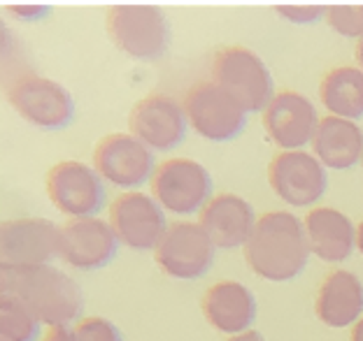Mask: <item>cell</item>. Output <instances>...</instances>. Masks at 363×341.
<instances>
[{
    "instance_id": "cell-1",
    "label": "cell",
    "mask_w": 363,
    "mask_h": 341,
    "mask_svg": "<svg viewBox=\"0 0 363 341\" xmlns=\"http://www.w3.org/2000/svg\"><path fill=\"white\" fill-rule=\"evenodd\" d=\"M310 255L305 226L289 212H268L257 219L245 244L247 265L268 281L298 277Z\"/></svg>"
},
{
    "instance_id": "cell-2",
    "label": "cell",
    "mask_w": 363,
    "mask_h": 341,
    "mask_svg": "<svg viewBox=\"0 0 363 341\" xmlns=\"http://www.w3.org/2000/svg\"><path fill=\"white\" fill-rule=\"evenodd\" d=\"M3 295L23 299L43 323L65 325L82 311V290L61 270L38 265V267H3L0 274Z\"/></svg>"
},
{
    "instance_id": "cell-3",
    "label": "cell",
    "mask_w": 363,
    "mask_h": 341,
    "mask_svg": "<svg viewBox=\"0 0 363 341\" xmlns=\"http://www.w3.org/2000/svg\"><path fill=\"white\" fill-rule=\"evenodd\" d=\"M105 23L112 42L140 61L159 58L168 47V21L154 5H114Z\"/></svg>"
},
{
    "instance_id": "cell-4",
    "label": "cell",
    "mask_w": 363,
    "mask_h": 341,
    "mask_svg": "<svg viewBox=\"0 0 363 341\" xmlns=\"http://www.w3.org/2000/svg\"><path fill=\"white\" fill-rule=\"evenodd\" d=\"M212 81L228 91L245 112L266 110L272 100V79L263 61L250 49L228 47L212 61Z\"/></svg>"
},
{
    "instance_id": "cell-5",
    "label": "cell",
    "mask_w": 363,
    "mask_h": 341,
    "mask_svg": "<svg viewBox=\"0 0 363 341\" xmlns=\"http://www.w3.org/2000/svg\"><path fill=\"white\" fill-rule=\"evenodd\" d=\"M186 121L198 135L212 142L235 137L245 126V110L238 100L214 81H201L184 96Z\"/></svg>"
},
{
    "instance_id": "cell-6",
    "label": "cell",
    "mask_w": 363,
    "mask_h": 341,
    "mask_svg": "<svg viewBox=\"0 0 363 341\" xmlns=\"http://www.w3.org/2000/svg\"><path fill=\"white\" fill-rule=\"evenodd\" d=\"M210 174L201 163L189 158H170L156 165L152 174V193L163 209L194 214L210 202Z\"/></svg>"
},
{
    "instance_id": "cell-7",
    "label": "cell",
    "mask_w": 363,
    "mask_h": 341,
    "mask_svg": "<svg viewBox=\"0 0 363 341\" xmlns=\"http://www.w3.org/2000/svg\"><path fill=\"white\" fill-rule=\"evenodd\" d=\"M214 246L201 223H172L154 248L156 265L172 279H196L210 270Z\"/></svg>"
},
{
    "instance_id": "cell-8",
    "label": "cell",
    "mask_w": 363,
    "mask_h": 341,
    "mask_svg": "<svg viewBox=\"0 0 363 341\" xmlns=\"http://www.w3.org/2000/svg\"><path fill=\"white\" fill-rule=\"evenodd\" d=\"M10 105L33 126L45 130H59L68 126L72 119V98L61 84L52 79L28 77L16 79L7 91Z\"/></svg>"
},
{
    "instance_id": "cell-9",
    "label": "cell",
    "mask_w": 363,
    "mask_h": 341,
    "mask_svg": "<svg viewBox=\"0 0 363 341\" xmlns=\"http://www.w3.org/2000/svg\"><path fill=\"white\" fill-rule=\"evenodd\" d=\"M61 228L45 219L5 221L0 230L3 267H38L59 255Z\"/></svg>"
},
{
    "instance_id": "cell-10",
    "label": "cell",
    "mask_w": 363,
    "mask_h": 341,
    "mask_svg": "<svg viewBox=\"0 0 363 341\" xmlns=\"http://www.w3.org/2000/svg\"><path fill=\"white\" fill-rule=\"evenodd\" d=\"M47 195L61 214L86 219L103 204L101 174L77 161L56 163L47 172Z\"/></svg>"
},
{
    "instance_id": "cell-11",
    "label": "cell",
    "mask_w": 363,
    "mask_h": 341,
    "mask_svg": "<svg viewBox=\"0 0 363 341\" xmlns=\"http://www.w3.org/2000/svg\"><path fill=\"white\" fill-rule=\"evenodd\" d=\"M110 226L121 244L135 251L156 248L166 235L161 204L145 193H123L110 204Z\"/></svg>"
},
{
    "instance_id": "cell-12",
    "label": "cell",
    "mask_w": 363,
    "mask_h": 341,
    "mask_svg": "<svg viewBox=\"0 0 363 341\" xmlns=\"http://www.w3.org/2000/svg\"><path fill=\"white\" fill-rule=\"evenodd\" d=\"M117 251V235L101 219H70L61 226L59 258L75 270L105 267Z\"/></svg>"
},
{
    "instance_id": "cell-13",
    "label": "cell",
    "mask_w": 363,
    "mask_h": 341,
    "mask_svg": "<svg viewBox=\"0 0 363 341\" xmlns=\"http://www.w3.org/2000/svg\"><path fill=\"white\" fill-rule=\"evenodd\" d=\"M272 190L294 207H308L326 190V170L305 151H284L272 158L268 168Z\"/></svg>"
},
{
    "instance_id": "cell-14",
    "label": "cell",
    "mask_w": 363,
    "mask_h": 341,
    "mask_svg": "<svg viewBox=\"0 0 363 341\" xmlns=\"http://www.w3.org/2000/svg\"><path fill=\"white\" fill-rule=\"evenodd\" d=\"M94 165L105 181L119 188H133L147 181L154 168V158L138 137L117 132L98 142Z\"/></svg>"
},
{
    "instance_id": "cell-15",
    "label": "cell",
    "mask_w": 363,
    "mask_h": 341,
    "mask_svg": "<svg viewBox=\"0 0 363 341\" xmlns=\"http://www.w3.org/2000/svg\"><path fill=\"white\" fill-rule=\"evenodd\" d=\"M128 126L133 137H138L145 146L168 151L186 135V114L184 107L177 105L172 98L154 93L143 98L133 107Z\"/></svg>"
},
{
    "instance_id": "cell-16",
    "label": "cell",
    "mask_w": 363,
    "mask_h": 341,
    "mask_svg": "<svg viewBox=\"0 0 363 341\" xmlns=\"http://www.w3.org/2000/svg\"><path fill=\"white\" fill-rule=\"evenodd\" d=\"M263 126L270 139H275V144L296 151L310 139H315L319 119L308 98L294 91H282L272 96L268 107L263 110Z\"/></svg>"
},
{
    "instance_id": "cell-17",
    "label": "cell",
    "mask_w": 363,
    "mask_h": 341,
    "mask_svg": "<svg viewBox=\"0 0 363 341\" xmlns=\"http://www.w3.org/2000/svg\"><path fill=\"white\" fill-rule=\"evenodd\" d=\"M254 226H257V219H254L252 204L240 195H217L201 209V228L219 248L247 244Z\"/></svg>"
},
{
    "instance_id": "cell-18",
    "label": "cell",
    "mask_w": 363,
    "mask_h": 341,
    "mask_svg": "<svg viewBox=\"0 0 363 341\" xmlns=\"http://www.w3.org/2000/svg\"><path fill=\"white\" fill-rule=\"evenodd\" d=\"M203 313L226 335H242L257 318V299L238 281H219L203 295Z\"/></svg>"
},
{
    "instance_id": "cell-19",
    "label": "cell",
    "mask_w": 363,
    "mask_h": 341,
    "mask_svg": "<svg viewBox=\"0 0 363 341\" xmlns=\"http://www.w3.org/2000/svg\"><path fill=\"white\" fill-rule=\"evenodd\" d=\"M305 235H308L310 251L324 262H342L352 255L354 228L350 219L340 212L319 207L305 216Z\"/></svg>"
},
{
    "instance_id": "cell-20",
    "label": "cell",
    "mask_w": 363,
    "mask_h": 341,
    "mask_svg": "<svg viewBox=\"0 0 363 341\" xmlns=\"http://www.w3.org/2000/svg\"><path fill=\"white\" fill-rule=\"evenodd\" d=\"M315 311L328 328H347L363 311V284L352 272H333L321 284Z\"/></svg>"
},
{
    "instance_id": "cell-21",
    "label": "cell",
    "mask_w": 363,
    "mask_h": 341,
    "mask_svg": "<svg viewBox=\"0 0 363 341\" xmlns=\"http://www.w3.org/2000/svg\"><path fill=\"white\" fill-rule=\"evenodd\" d=\"M312 146L326 168L347 170L359 158H363V132L347 119L326 116L319 121Z\"/></svg>"
},
{
    "instance_id": "cell-22",
    "label": "cell",
    "mask_w": 363,
    "mask_h": 341,
    "mask_svg": "<svg viewBox=\"0 0 363 341\" xmlns=\"http://www.w3.org/2000/svg\"><path fill=\"white\" fill-rule=\"evenodd\" d=\"M321 103L340 119H359L363 116V70L335 68L324 74L319 86Z\"/></svg>"
},
{
    "instance_id": "cell-23",
    "label": "cell",
    "mask_w": 363,
    "mask_h": 341,
    "mask_svg": "<svg viewBox=\"0 0 363 341\" xmlns=\"http://www.w3.org/2000/svg\"><path fill=\"white\" fill-rule=\"evenodd\" d=\"M40 325L35 311L19 297H0V332L5 341H35L40 337Z\"/></svg>"
},
{
    "instance_id": "cell-24",
    "label": "cell",
    "mask_w": 363,
    "mask_h": 341,
    "mask_svg": "<svg viewBox=\"0 0 363 341\" xmlns=\"http://www.w3.org/2000/svg\"><path fill=\"white\" fill-rule=\"evenodd\" d=\"M328 26L335 28L340 35L363 37V5H331L326 7Z\"/></svg>"
},
{
    "instance_id": "cell-25",
    "label": "cell",
    "mask_w": 363,
    "mask_h": 341,
    "mask_svg": "<svg viewBox=\"0 0 363 341\" xmlns=\"http://www.w3.org/2000/svg\"><path fill=\"white\" fill-rule=\"evenodd\" d=\"M75 341H121V335L110 320L84 318L75 325Z\"/></svg>"
},
{
    "instance_id": "cell-26",
    "label": "cell",
    "mask_w": 363,
    "mask_h": 341,
    "mask_svg": "<svg viewBox=\"0 0 363 341\" xmlns=\"http://www.w3.org/2000/svg\"><path fill=\"white\" fill-rule=\"evenodd\" d=\"M282 16L291 19L296 23H308V21H315L321 16V12H326V7L321 5H279L277 7Z\"/></svg>"
},
{
    "instance_id": "cell-27",
    "label": "cell",
    "mask_w": 363,
    "mask_h": 341,
    "mask_svg": "<svg viewBox=\"0 0 363 341\" xmlns=\"http://www.w3.org/2000/svg\"><path fill=\"white\" fill-rule=\"evenodd\" d=\"M40 341H75V330H68L65 325H52Z\"/></svg>"
},
{
    "instance_id": "cell-28",
    "label": "cell",
    "mask_w": 363,
    "mask_h": 341,
    "mask_svg": "<svg viewBox=\"0 0 363 341\" xmlns=\"http://www.w3.org/2000/svg\"><path fill=\"white\" fill-rule=\"evenodd\" d=\"M228 341H266L263 339L259 332H254V330H247L242 332V335H235V337H230Z\"/></svg>"
},
{
    "instance_id": "cell-29",
    "label": "cell",
    "mask_w": 363,
    "mask_h": 341,
    "mask_svg": "<svg viewBox=\"0 0 363 341\" xmlns=\"http://www.w3.org/2000/svg\"><path fill=\"white\" fill-rule=\"evenodd\" d=\"M352 341H363V318L352 330Z\"/></svg>"
},
{
    "instance_id": "cell-30",
    "label": "cell",
    "mask_w": 363,
    "mask_h": 341,
    "mask_svg": "<svg viewBox=\"0 0 363 341\" xmlns=\"http://www.w3.org/2000/svg\"><path fill=\"white\" fill-rule=\"evenodd\" d=\"M357 61H359V65L363 68V37L359 40V45H357Z\"/></svg>"
},
{
    "instance_id": "cell-31",
    "label": "cell",
    "mask_w": 363,
    "mask_h": 341,
    "mask_svg": "<svg viewBox=\"0 0 363 341\" xmlns=\"http://www.w3.org/2000/svg\"><path fill=\"white\" fill-rule=\"evenodd\" d=\"M357 244H359V251L363 253V223H361L359 230H357Z\"/></svg>"
},
{
    "instance_id": "cell-32",
    "label": "cell",
    "mask_w": 363,
    "mask_h": 341,
    "mask_svg": "<svg viewBox=\"0 0 363 341\" xmlns=\"http://www.w3.org/2000/svg\"><path fill=\"white\" fill-rule=\"evenodd\" d=\"M3 341H5V339H3Z\"/></svg>"
}]
</instances>
